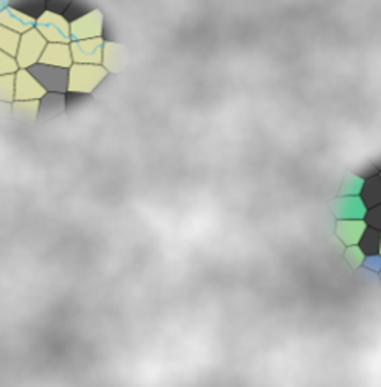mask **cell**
I'll return each mask as SVG.
<instances>
[{"label":"cell","mask_w":381,"mask_h":387,"mask_svg":"<svg viewBox=\"0 0 381 387\" xmlns=\"http://www.w3.org/2000/svg\"><path fill=\"white\" fill-rule=\"evenodd\" d=\"M331 210L336 219H365L368 208L360 195H340L331 204Z\"/></svg>","instance_id":"7"},{"label":"cell","mask_w":381,"mask_h":387,"mask_svg":"<svg viewBox=\"0 0 381 387\" xmlns=\"http://www.w3.org/2000/svg\"><path fill=\"white\" fill-rule=\"evenodd\" d=\"M15 100V73L0 75V101L12 103Z\"/></svg>","instance_id":"22"},{"label":"cell","mask_w":381,"mask_h":387,"mask_svg":"<svg viewBox=\"0 0 381 387\" xmlns=\"http://www.w3.org/2000/svg\"><path fill=\"white\" fill-rule=\"evenodd\" d=\"M0 15L5 16V20L0 21V24H3V25H6V27L19 32L20 34L29 32L33 27L34 20H32L30 16H27V15H24L19 11L12 10V8H10L8 11H3Z\"/></svg>","instance_id":"14"},{"label":"cell","mask_w":381,"mask_h":387,"mask_svg":"<svg viewBox=\"0 0 381 387\" xmlns=\"http://www.w3.org/2000/svg\"><path fill=\"white\" fill-rule=\"evenodd\" d=\"M109 75L103 64L73 63L69 67V90L93 94Z\"/></svg>","instance_id":"1"},{"label":"cell","mask_w":381,"mask_h":387,"mask_svg":"<svg viewBox=\"0 0 381 387\" xmlns=\"http://www.w3.org/2000/svg\"><path fill=\"white\" fill-rule=\"evenodd\" d=\"M10 8L30 16L32 20H39L47 12V0H11Z\"/></svg>","instance_id":"13"},{"label":"cell","mask_w":381,"mask_h":387,"mask_svg":"<svg viewBox=\"0 0 381 387\" xmlns=\"http://www.w3.org/2000/svg\"><path fill=\"white\" fill-rule=\"evenodd\" d=\"M101 64L108 68L109 73L119 72L124 66V57L121 48L114 42H105V49H103V62Z\"/></svg>","instance_id":"15"},{"label":"cell","mask_w":381,"mask_h":387,"mask_svg":"<svg viewBox=\"0 0 381 387\" xmlns=\"http://www.w3.org/2000/svg\"><path fill=\"white\" fill-rule=\"evenodd\" d=\"M40 63L60 66V67H71L73 64L71 44H60V42H48V45L43 51L39 60Z\"/></svg>","instance_id":"11"},{"label":"cell","mask_w":381,"mask_h":387,"mask_svg":"<svg viewBox=\"0 0 381 387\" xmlns=\"http://www.w3.org/2000/svg\"><path fill=\"white\" fill-rule=\"evenodd\" d=\"M45 94L47 90L29 68H19L15 72V100H40Z\"/></svg>","instance_id":"6"},{"label":"cell","mask_w":381,"mask_h":387,"mask_svg":"<svg viewBox=\"0 0 381 387\" xmlns=\"http://www.w3.org/2000/svg\"><path fill=\"white\" fill-rule=\"evenodd\" d=\"M105 40L103 38H90L82 40H72L71 51L73 63L85 64H101Z\"/></svg>","instance_id":"5"},{"label":"cell","mask_w":381,"mask_h":387,"mask_svg":"<svg viewBox=\"0 0 381 387\" xmlns=\"http://www.w3.org/2000/svg\"><path fill=\"white\" fill-rule=\"evenodd\" d=\"M12 115L19 123L33 125L38 123L39 100H14Z\"/></svg>","instance_id":"12"},{"label":"cell","mask_w":381,"mask_h":387,"mask_svg":"<svg viewBox=\"0 0 381 387\" xmlns=\"http://www.w3.org/2000/svg\"><path fill=\"white\" fill-rule=\"evenodd\" d=\"M380 237H381V231L369 227L363 232V236L359 242V246L365 255H374L378 253L380 251Z\"/></svg>","instance_id":"19"},{"label":"cell","mask_w":381,"mask_h":387,"mask_svg":"<svg viewBox=\"0 0 381 387\" xmlns=\"http://www.w3.org/2000/svg\"><path fill=\"white\" fill-rule=\"evenodd\" d=\"M19 68L20 66L19 62H16V58L0 49V75L15 73Z\"/></svg>","instance_id":"24"},{"label":"cell","mask_w":381,"mask_h":387,"mask_svg":"<svg viewBox=\"0 0 381 387\" xmlns=\"http://www.w3.org/2000/svg\"><path fill=\"white\" fill-rule=\"evenodd\" d=\"M103 32L101 18L97 11H91L82 18L71 23L72 40H82L90 38H100Z\"/></svg>","instance_id":"9"},{"label":"cell","mask_w":381,"mask_h":387,"mask_svg":"<svg viewBox=\"0 0 381 387\" xmlns=\"http://www.w3.org/2000/svg\"><path fill=\"white\" fill-rule=\"evenodd\" d=\"M380 175H381V173H380Z\"/></svg>","instance_id":"30"},{"label":"cell","mask_w":381,"mask_h":387,"mask_svg":"<svg viewBox=\"0 0 381 387\" xmlns=\"http://www.w3.org/2000/svg\"><path fill=\"white\" fill-rule=\"evenodd\" d=\"M365 256L367 255L363 253V251H362L359 245L347 246V249H345V252H344L345 261L350 264V266H352L353 270L360 269L362 264H363V260H365Z\"/></svg>","instance_id":"23"},{"label":"cell","mask_w":381,"mask_h":387,"mask_svg":"<svg viewBox=\"0 0 381 387\" xmlns=\"http://www.w3.org/2000/svg\"><path fill=\"white\" fill-rule=\"evenodd\" d=\"M73 0H47V11L63 15Z\"/></svg>","instance_id":"26"},{"label":"cell","mask_w":381,"mask_h":387,"mask_svg":"<svg viewBox=\"0 0 381 387\" xmlns=\"http://www.w3.org/2000/svg\"><path fill=\"white\" fill-rule=\"evenodd\" d=\"M362 266H363V269H368L369 271L380 273V270H381V255L380 253L367 255L365 260H363Z\"/></svg>","instance_id":"27"},{"label":"cell","mask_w":381,"mask_h":387,"mask_svg":"<svg viewBox=\"0 0 381 387\" xmlns=\"http://www.w3.org/2000/svg\"><path fill=\"white\" fill-rule=\"evenodd\" d=\"M378 253L381 255V237H380V251H378Z\"/></svg>","instance_id":"28"},{"label":"cell","mask_w":381,"mask_h":387,"mask_svg":"<svg viewBox=\"0 0 381 387\" xmlns=\"http://www.w3.org/2000/svg\"><path fill=\"white\" fill-rule=\"evenodd\" d=\"M378 274H380V283H381V270H380V273H378Z\"/></svg>","instance_id":"29"},{"label":"cell","mask_w":381,"mask_h":387,"mask_svg":"<svg viewBox=\"0 0 381 387\" xmlns=\"http://www.w3.org/2000/svg\"><path fill=\"white\" fill-rule=\"evenodd\" d=\"M48 45V40L42 36L38 29H30L21 34L19 53H16V62L20 68H27L32 64L38 63L43 51Z\"/></svg>","instance_id":"3"},{"label":"cell","mask_w":381,"mask_h":387,"mask_svg":"<svg viewBox=\"0 0 381 387\" xmlns=\"http://www.w3.org/2000/svg\"><path fill=\"white\" fill-rule=\"evenodd\" d=\"M365 222L369 227H374L381 231V203L374 205V208L368 209L365 214Z\"/></svg>","instance_id":"25"},{"label":"cell","mask_w":381,"mask_h":387,"mask_svg":"<svg viewBox=\"0 0 381 387\" xmlns=\"http://www.w3.org/2000/svg\"><path fill=\"white\" fill-rule=\"evenodd\" d=\"M90 12H91V6L86 0H73L71 6H69L66 12L63 14V16L69 23H73Z\"/></svg>","instance_id":"21"},{"label":"cell","mask_w":381,"mask_h":387,"mask_svg":"<svg viewBox=\"0 0 381 387\" xmlns=\"http://www.w3.org/2000/svg\"><path fill=\"white\" fill-rule=\"evenodd\" d=\"M365 185V177L359 175L347 173L340 188V195H360L362 188Z\"/></svg>","instance_id":"20"},{"label":"cell","mask_w":381,"mask_h":387,"mask_svg":"<svg viewBox=\"0 0 381 387\" xmlns=\"http://www.w3.org/2000/svg\"><path fill=\"white\" fill-rule=\"evenodd\" d=\"M93 101V94L79 91H66V112L69 115H75L81 112Z\"/></svg>","instance_id":"18"},{"label":"cell","mask_w":381,"mask_h":387,"mask_svg":"<svg viewBox=\"0 0 381 387\" xmlns=\"http://www.w3.org/2000/svg\"><path fill=\"white\" fill-rule=\"evenodd\" d=\"M21 34L19 32H15L6 25L0 24V49L5 51L12 57H16L20 47Z\"/></svg>","instance_id":"17"},{"label":"cell","mask_w":381,"mask_h":387,"mask_svg":"<svg viewBox=\"0 0 381 387\" xmlns=\"http://www.w3.org/2000/svg\"><path fill=\"white\" fill-rule=\"evenodd\" d=\"M27 68L47 91L66 92L69 90V68L67 67H60V66H53V64L38 62Z\"/></svg>","instance_id":"2"},{"label":"cell","mask_w":381,"mask_h":387,"mask_svg":"<svg viewBox=\"0 0 381 387\" xmlns=\"http://www.w3.org/2000/svg\"><path fill=\"white\" fill-rule=\"evenodd\" d=\"M36 29L48 42H60V44H71V23L63 15L47 11L38 20Z\"/></svg>","instance_id":"4"},{"label":"cell","mask_w":381,"mask_h":387,"mask_svg":"<svg viewBox=\"0 0 381 387\" xmlns=\"http://www.w3.org/2000/svg\"><path fill=\"white\" fill-rule=\"evenodd\" d=\"M367 228L368 223L365 219H339V222H336V236L345 246L359 245Z\"/></svg>","instance_id":"10"},{"label":"cell","mask_w":381,"mask_h":387,"mask_svg":"<svg viewBox=\"0 0 381 387\" xmlns=\"http://www.w3.org/2000/svg\"><path fill=\"white\" fill-rule=\"evenodd\" d=\"M360 197L368 209L381 203V175L365 179V185L362 188Z\"/></svg>","instance_id":"16"},{"label":"cell","mask_w":381,"mask_h":387,"mask_svg":"<svg viewBox=\"0 0 381 387\" xmlns=\"http://www.w3.org/2000/svg\"><path fill=\"white\" fill-rule=\"evenodd\" d=\"M66 112V92L47 91L45 96L39 100L38 124L49 123Z\"/></svg>","instance_id":"8"}]
</instances>
